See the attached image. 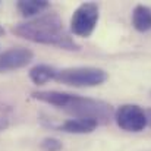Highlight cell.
I'll list each match as a JSON object with an SVG mask.
<instances>
[{"label":"cell","mask_w":151,"mask_h":151,"mask_svg":"<svg viewBox=\"0 0 151 151\" xmlns=\"http://www.w3.org/2000/svg\"><path fill=\"white\" fill-rule=\"evenodd\" d=\"M132 25L139 32H147L151 29V9L148 6L138 4L132 12Z\"/></svg>","instance_id":"obj_8"},{"label":"cell","mask_w":151,"mask_h":151,"mask_svg":"<svg viewBox=\"0 0 151 151\" xmlns=\"http://www.w3.org/2000/svg\"><path fill=\"white\" fill-rule=\"evenodd\" d=\"M59 69L50 65H37L29 70V79L35 85H44L49 81H56Z\"/></svg>","instance_id":"obj_9"},{"label":"cell","mask_w":151,"mask_h":151,"mask_svg":"<svg viewBox=\"0 0 151 151\" xmlns=\"http://www.w3.org/2000/svg\"><path fill=\"white\" fill-rule=\"evenodd\" d=\"M12 32L38 44L54 46L65 50H79V44L69 35L63 21L56 13H46L12 28Z\"/></svg>","instance_id":"obj_2"},{"label":"cell","mask_w":151,"mask_h":151,"mask_svg":"<svg viewBox=\"0 0 151 151\" xmlns=\"http://www.w3.org/2000/svg\"><path fill=\"white\" fill-rule=\"evenodd\" d=\"M99 4L94 1H87L78 6L70 19V31L78 37H90L99 22Z\"/></svg>","instance_id":"obj_4"},{"label":"cell","mask_w":151,"mask_h":151,"mask_svg":"<svg viewBox=\"0 0 151 151\" xmlns=\"http://www.w3.org/2000/svg\"><path fill=\"white\" fill-rule=\"evenodd\" d=\"M145 113H147V117H148V123L151 125V109H147Z\"/></svg>","instance_id":"obj_13"},{"label":"cell","mask_w":151,"mask_h":151,"mask_svg":"<svg viewBox=\"0 0 151 151\" xmlns=\"http://www.w3.org/2000/svg\"><path fill=\"white\" fill-rule=\"evenodd\" d=\"M117 126L126 132H141L148 125V117L144 109L137 104H123L114 110Z\"/></svg>","instance_id":"obj_5"},{"label":"cell","mask_w":151,"mask_h":151,"mask_svg":"<svg viewBox=\"0 0 151 151\" xmlns=\"http://www.w3.org/2000/svg\"><path fill=\"white\" fill-rule=\"evenodd\" d=\"M49 7H50V3L46 0H19L16 4V9L25 18L40 15L44 10H47Z\"/></svg>","instance_id":"obj_10"},{"label":"cell","mask_w":151,"mask_h":151,"mask_svg":"<svg viewBox=\"0 0 151 151\" xmlns=\"http://www.w3.org/2000/svg\"><path fill=\"white\" fill-rule=\"evenodd\" d=\"M99 126L97 122L90 119H69L63 122L59 129L68 134H90Z\"/></svg>","instance_id":"obj_7"},{"label":"cell","mask_w":151,"mask_h":151,"mask_svg":"<svg viewBox=\"0 0 151 151\" xmlns=\"http://www.w3.org/2000/svg\"><path fill=\"white\" fill-rule=\"evenodd\" d=\"M6 111H7L6 106L0 101V131H1V129H4V128L9 125V119H7Z\"/></svg>","instance_id":"obj_12"},{"label":"cell","mask_w":151,"mask_h":151,"mask_svg":"<svg viewBox=\"0 0 151 151\" xmlns=\"http://www.w3.org/2000/svg\"><path fill=\"white\" fill-rule=\"evenodd\" d=\"M34 59V53L27 47H12L0 53V73L16 70L29 65Z\"/></svg>","instance_id":"obj_6"},{"label":"cell","mask_w":151,"mask_h":151,"mask_svg":"<svg viewBox=\"0 0 151 151\" xmlns=\"http://www.w3.org/2000/svg\"><path fill=\"white\" fill-rule=\"evenodd\" d=\"M107 72L94 66H76L66 68L57 72L56 81L72 87H97L106 82Z\"/></svg>","instance_id":"obj_3"},{"label":"cell","mask_w":151,"mask_h":151,"mask_svg":"<svg viewBox=\"0 0 151 151\" xmlns=\"http://www.w3.org/2000/svg\"><path fill=\"white\" fill-rule=\"evenodd\" d=\"M41 148L44 151H59L62 148V142L56 138H44L41 141Z\"/></svg>","instance_id":"obj_11"},{"label":"cell","mask_w":151,"mask_h":151,"mask_svg":"<svg viewBox=\"0 0 151 151\" xmlns=\"http://www.w3.org/2000/svg\"><path fill=\"white\" fill-rule=\"evenodd\" d=\"M3 34H4V28L0 25V35H3Z\"/></svg>","instance_id":"obj_14"},{"label":"cell","mask_w":151,"mask_h":151,"mask_svg":"<svg viewBox=\"0 0 151 151\" xmlns=\"http://www.w3.org/2000/svg\"><path fill=\"white\" fill-rule=\"evenodd\" d=\"M31 96L35 100L65 110L75 119H90L97 122L99 125L110 123V120L114 119L113 107L103 100H96L62 91H34Z\"/></svg>","instance_id":"obj_1"}]
</instances>
